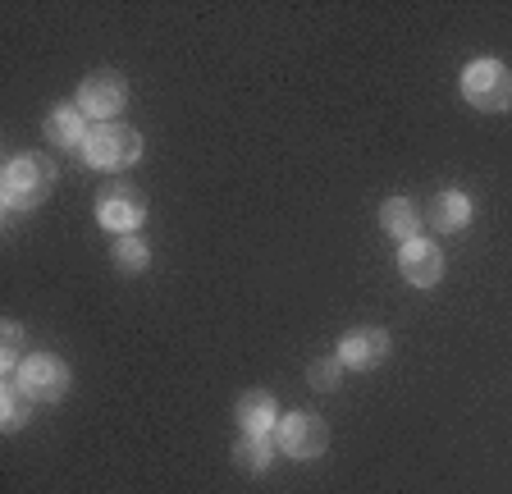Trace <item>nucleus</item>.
Wrapping results in <instances>:
<instances>
[{"label":"nucleus","mask_w":512,"mask_h":494,"mask_svg":"<svg viewBox=\"0 0 512 494\" xmlns=\"http://www.w3.org/2000/svg\"><path fill=\"white\" fill-rule=\"evenodd\" d=\"M234 417H238V426H243V435H275V426H279L275 394H266V389H247V394L238 398Z\"/></svg>","instance_id":"nucleus-11"},{"label":"nucleus","mask_w":512,"mask_h":494,"mask_svg":"<svg viewBox=\"0 0 512 494\" xmlns=\"http://www.w3.org/2000/svg\"><path fill=\"white\" fill-rule=\"evenodd\" d=\"M339 376H343L339 357H320V362H311V389H339Z\"/></svg>","instance_id":"nucleus-18"},{"label":"nucleus","mask_w":512,"mask_h":494,"mask_svg":"<svg viewBox=\"0 0 512 494\" xmlns=\"http://www.w3.org/2000/svg\"><path fill=\"white\" fill-rule=\"evenodd\" d=\"M142 156V138L138 129H128V124H96L83 142V161L92 170H128V165H138Z\"/></svg>","instance_id":"nucleus-2"},{"label":"nucleus","mask_w":512,"mask_h":494,"mask_svg":"<svg viewBox=\"0 0 512 494\" xmlns=\"http://www.w3.org/2000/svg\"><path fill=\"white\" fill-rule=\"evenodd\" d=\"M87 133L92 129H87V115L78 110V101H64V106H55L51 115H46V138L60 151H83Z\"/></svg>","instance_id":"nucleus-10"},{"label":"nucleus","mask_w":512,"mask_h":494,"mask_svg":"<svg viewBox=\"0 0 512 494\" xmlns=\"http://www.w3.org/2000/svg\"><path fill=\"white\" fill-rule=\"evenodd\" d=\"M398 270L412 289H435L444 280V252L430 238H412V243L398 247Z\"/></svg>","instance_id":"nucleus-8"},{"label":"nucleus","mask_w":512,"mask_h":494,"mask_svg":"<svg viewBox=\"0 0 512 494\" xmlns=\"http://www.w3.org/2000/svg\"><path fill=\"white\" fill-rule=\"evenodd\" d=\"M471 197L467 193H439L435 202H430V211H426V220H430V229H439V234H458V229H467L471 225Z\"/></svg>","instance_id":"nucleus-12"},{"label":"nucleus","mask_w":512,"mask_h":494,"mask_svg":"<svg viewBox=\"0 0 512 494\" xmlns=\"http://www.w3.org/2000/svg\"><path fill=\"white\" fill-rule=\"evenodd\" d=\"M96 220L110 234H133L147 220V202H142L138 188H106V193L96 197Z\"/></svg>","instance_id":"nucleus-7"},{"label":"nucleus","mask_w":512,"mask_h":494,"mask_svg":"<svg viewBox=\"0 0 512 494\" xmlns=\"http://www.w3.org/2000/svg\"><path fill=\"white\" fill-rule=\"evenodd\" d=\"M462 101L471 110H485V115H499L512 106V69L499 60H471L462 69Z\"/></svg>","instance_id":"nucleus-1"},{"label":"nucleus","mask_w":512,"mask_h":494,"mask_svg":"<svg viewBox=\"0 0 512 494\" xmlns=\"http://www.w3.org/2000/svg\"><path fill=\"white\" fill-rule=\"evenodd\" d=\"M5 206H14V211H28V206H37L46 193L55 188V161H46V156H14L10 165H5Z\"/></svg>","instance_id":"nucleus-3"},{"label":"nucleus","mask_w":512,"mask_h":494,"mask_svg":"<svg viewBox=\"0 0 512 494\" xmlns=\"http://www.w3.org/2000/svg\"><path fill=\"white\" fill-rule=\"evenodd\" d=\"M14 380L23 385V394H28L32 403H60V398L69 394V385H74L69 362H64V357H55V353L23 357V366L14 371Z\"/></svg>","instance_id":"nucleus-4"},{"label":"nucleus","mask_w":512,"mask_h":494,"mask_svg":"<svg viewBox=\"0 0 512 494\" xmlns=\"http://www.w3.org/2000/svg\"><path fill=\"white\" fill-rule=\"evenodd\" d=\"M275 444H279L284 458L311 462V458L325 453L330 430H325V421H320L316 412H288V417H279V426H275Z\"/></svg>","instance_id":"nucleus-6"},{"label":"nucleus","mask_w":512,"mask_h":494,"mask_svg":"<svg viewBox=\"0 0 512 494\" xmlns=\"http://www.w3.org/2000/svg\"><path fill=\"white\" fill-rule=\"evenodd\" d=\"M380 229L389 238H398V247L412 243L416 229H421V211H416L407 197H389V202L380 206Z\"/></svg>","instance_id":"nucleus-13"},{"label":"nucleus","mask_w":512,"mask_h":494,"mask_svg":"<svg viewBox=\"0 0 512 494\" xmlns=\"http://www.w3.org/2000/svg\"><path fill=\"white\" fill-rule=\"evenodd\" d=\"M74 101L87 119H96V124H115V115L128 101V83H124V74H115V69H96V74H87L83 83H78Z\"/></svg>","instance_id":"nucleus-5"},{"label":"nucleus","mask_w":512,"mask_h":494,"mask_svg":"<svg viewBox=\"0 0 512 494\" xmlns=\"http://www.w3.org/2000/svg\"><path fill=\"white\" fill-rule=\"evenodd\" d=\"M275 435H238V444H234V462L243 467L247 476H261V472H270V462H275Z\"/></svg>","instance_id":"nucleus-14"},{"label":"nucleus","mask_w":512,"mask_h":494,"mask_svg":"<svg viewBox=\"0 0 512 494\" xmlns=\"http://www.w3.org/2000/svg\"><path fill=\"white\" fill-rule=\"evenodd\" d=\"M28 412H32V398L23 394V385L19 380H5V389H0V430H5V435L23 430Z\"/></svg>","instance_id":"nucleus-15"},{"label":"nucleus","mask_w":512,"mask_h":494,"mask_svg":"<svg viewBox=\"0 0 512 494\" xmlns=\"http://www.w3.org/2000/svg\"><path fill=\"white\" fill-rule=\"evenodd\" d=\"M0 366H5V376H14L23 366V325H14V321H5V330H0Z\"/></svg>","instance_id":"nucleus-17"},{"label":"nucleus","mask_w":512,"mask_h":494,"mask_svg":"<svg viewBox=\"0 0 512 494\" xmlns=\"http://www.w3.org/2000/svg\"><path fill=\"white\" fill-rule=\"evenodd\" d=\"M147 261H151V247L142 243V238H115V266H119V270L138 275Z\"/></svg>","instance_id":"nucleus-16"},{"label":"nucleus","mask_w":512,"mask_h":494,"mask_svg":"<svg viewBox=\"0 0 512 494\" xmlns=\"http://www.w3.org/2000/svg\"><path fill=\"white\" fill-rule=\"evenodd\" d=\"M389 348H394V339L384 330H352V334H343V344L334 357H339L348 371H371V366H380L384 357H389Z\"/></svg>","instance_id":"nucleus-9"}]
</instances>
